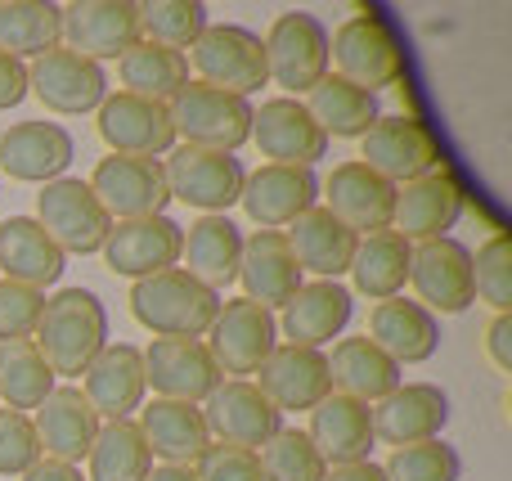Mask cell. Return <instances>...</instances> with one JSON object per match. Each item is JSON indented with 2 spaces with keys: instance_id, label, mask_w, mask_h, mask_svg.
I'll return each instance as SVG.
<instances>
[{
  "instance_id": "9a60e30c",
  "label": "cell",
  "mask_w": 512,
  "mask_h": 481,
  "mask_svg": "<svg viewBox=\"0 0 512 481\" xmlns=\"http://www.w3.org/2000/svg\"><path fill=\"white\" fill-rule=\"evenodd\" d=\"M144 356V387H153L158 401L198 405L225 383L212 351L198 338H153Z\"/></svg>"
},
{
  "instance_id": "d4e9b609",
  "label": "cell",
  "mask_w": 512,
  "mask_h": 481,
  "mask_svg": "<svg viewBox=\"0 0 512 481\" xmlns=\"http://www.w3.org/2000/svg\"><path fill=\"white\" fill-rule=\"evenodd\" d=\"M239 203L252 225L283 230L297 216H306L310 207H319V180L310 167H274V162H265L243 180Z\"/></svg>"
},
{
  "instance_id": "f546056e",
  "label": "cell",
  "mask_w": 512,
  "mask_h": 481,
  "mask_svg": "<svg viewBox=\"0 0 512 481\" xmlns=\"http://www.w3.org/2000/svg\"><path fill=\"white\" fill-rule=\"evenodd\" d=\"M310 446L319 450L328 468H346V464H364L373 450V410L364 401H351L342 392H328L324 401L310 410V428H306Z\"/></svg>"
},
{
  "instance_id": "83f0119b",
  "label": "cell",
  "mask_w": 512,
  "mask_h": 481,
  "mask_svg": "<svg viewBox=\"0 0 512 481\" xmlns=\"http://www.w3.org/2000/svg\"><path fill=\"white\" fill-rule=\"evenodd\" d=\"M324 198H328V203H324L328 212H333L346 230L360 234V239H364V234L391 230L396 185H387V180H382L378 171L364 167L360 158L333 167V176H328V185H324Z\"/></svg>"
},
{
  "instance_id": "f5cc1de1",
  "label": "cell",
  "mask_w": 512,
  "mask_h": 481,
  "mask_svg": "<svg viewBox=\"0 0 512 481\" xmlns=\"http://www.w3.org/2000/svg\"><path fill=\"white\" fill-rule=\"evenodd\" d=\"M23 481H86V477H81V468L59 464V459H36L23 473Z\"/></svg>"
},
{
  "instance_id": "11a10c76",
  "label": "cell",
  "mask_w": 512,
  "mask_h": 481,
  "mask_svg": "<svg viewBox=\"0 0 512 481\" xmlns=\"http://www.w3.org/2000/svg\"><path fill=\"white\" fill-rule=\"evenodd\" d=\"M144 481H194V468H180V464H162V468H153Z\"/></svg>"
},
{
  "instance_id": "6da1fadb",
  "label": "cell",
  "mask_w": 512,
  "mask_h": 481,
  "mask_svg": "<svg viewBox=\"0 0 512 481\" xmlns=\"http://www.w3.org/2000/svg\"><path fill=\"white\" fill-rule=\"evenodd\" d=\"M32 347L41 351L54 378H81L90 369V360L108 347L104 302L90 288H59L54 297H45Z\"/></svg>"
},
{
  "instance_id": "ba28073f",
  "label": "cell",
  "mask_w": 512,
  "mask_h": 481,
  "mask_svg": "<svg viewBox=\"0 0 512 481\" xmlns=\"http://www.w3.org/2000/svg\"><path fill=\"white\" fill-rule=\"evenodd\" d=\"M90 194L99 198V207L108 212V221H144V216H167L171 189L167 171L158 158H122L108 153L90 171Z\"/></svg>"
},
{
  "instance_id": "ac0fdd59",
  "label": "cell",
  "mask_w": 512,
  "mask_h": 481,
  "mask_svg": "<svg viewBox=\"0 0 512 481\" xmlns=\"http://www.w3.org/2000/svg\"><path fill=\"white\" fill-rule=\"evenodd\" d=\"M203 423L216 446H239V450H252L256 455V450L283 428V414L256 392V383L230 378V383H221L203 401Z\"/></svg>"
},
{
  "instance_id": "277c9868",
  "label": "cell",
  "mask_w": 512,
  "mask_h": 481,
  "mask_svg": "<svg viewBox=\"0 0 512 481\" xmlns=\"http://www.w3.org/2000/svg\"><path fill=\"white\" fill-rule=\"evenodd\" d=\"M176 140H185L189 149L207 153H239L252 140V99L225 95L203 81H189L176 99L167 104Z\"/></svg>"
},
{
  "instance_id": "d6a6232c",
  "label": "cell",
  "mask_w": 512,
  "mask_h": 481,
  "mask_svg": "<svg viewBox=\"0 0 512 481\" xmlns=\"http://www.w3.org/2000/svg\"><path fill=\"white\" fill-rule=\"evenodd\" d=\"M283 234H288V248H292V257H297L301 275L310 270L315 279H333V284L351 270V257H355V248H360V234L346 230L328 207H310V212L297 216Z\"/></svg>"
},
{
  "instance_id": "f6af8a7d",
  "label": "cell",
  "mask_w": 512,
  "mask_h": 481,
  "mask_svg": "<svg viewBox=\"0 0 512 481\" xmlns=\"http://www.w3.org/2000/svg\"><path fill=\"white\" fill-rule=\"evenodd\" d=\"M472 297H481L495 315H512V239L504 230L472 257Z\"/></svg>"
},
{
  "instance_id": "db71d44e",
  "label": "cell",
  "mask_w": 512,
  "mask_h": 481,
  "mask_svg": "<svg viewBox=\"0 0 512 481\" xmlns=\"http://www.w3.org/2000/svg\"><path fill=\"white\" fill-rule=\"evenodd\" d=\"M324 481H387V473H382V464H373V459H364V464L328 468Z\"/></svg>"
},
{
  "instance_id": "f1b7e54d",
  "label": "cell",
  "mask_w": 512,
  "mask_h": 481,
  "mask_svg": "<svg viewBox=\"0 0 512 481\" xmlns=\"http://www.w3.org/2000/svg\"><path fill=\"white\" fill-rule=\"evenodd\" d=\"M239 284L243 297L265 311H283L292 302L306 279H301V266L288 248V234L283 230H256L252 239H243V261H239Z\"/></svg>"
},
{
  "instance_id": "d590c367",
  "label": "cell",
  "mask_w": 512,
  "mask_h": 481,
  "mask_svg": "<svg viewBox=\"0 0 512 481\" xmlns=\"http://www.w3.org/2000/svg\"><path fill=\"white\" fill-rule=\"evenodd\" d=\"M328 378H333V392L364 405H378L382 396H391L405 383L400 365L387 351L373 347L369 338H337L333 356H328Z\"/></svg>"
},
{
  "instance_id": "30bf717a",
  "label": "cell",
  "mask_w": 512,
  "mask_h": 481,
  "mask_svg": "<svg viewBox=\"0 0 512 481\" xmlns=\"http://www.w3.org/2000/svg\"><path fill=\"white\" fill-rule=\"evenodd\" d=\"M360 162L369 171H378L387 185H409V180L427 176L441 167V140L432 135V126L418 117H378L369 126V135L360 140Z\"/></svg>"
},
{
  "instance_id": "1f68e13d",
  "label": "cell",
  "mask_w": 512,
  "mask_h": 481,
  "mask_svg": "<svg viewBox=\"0 0 512 481\" xmlns=\"http://www.w3.org/2000/svg\"><path fill=\"white\" fill-rule=\"evenodd\" d=\"M63 270H68V257L54 248V239L41 230L36 216L0 221V279L45 293L50 284L63 279Z\"/></svg>"
},
{
  "instance_id": "b9f144b4",
  "label": "cell",
  "mask_w": 512,
  "mask_h": 481,
  "mask_svg": "<svg viewBox=\"0 0 512 481\" xmlns=\"http://www.w3.org/2000/svg\"><path fill=\"white\" fill-rule=\"evenodd\" d=\"M54 387L59 383H54L50 365L41 360V351L32 342H5L0 347V401H5V410H36Z\"/></svg>"
},
{
  "instance_id": "ffe728a7",
  "label": "cell",
  "mask_w": 512,
  "mask_h": 481,
  "mask_svg": "<svg viewBox=\"0 0 512 481\" xmlns=\"http://www.w3.org/2000/svg\"><path fill=\"white\" fill-rule=\"evenodd\" d=\"M180 243H185V225H176L171 216L117 221L104 239V261L113 275L149 279L180 266Z\"/></svg>"
},
{
  "instance_id": "681fc988",
  "label": "cell",
  "mask_w": 512,
  "mask_h": 481,
  "mask_svg": "<svg viewBox=\"0 0 512 481\" xmlns=\"http://www.w3.org/2000/svg\"><path fill=\"white\" fill-rule=\"evenodd\" d=\"M194 481H265L261 477V459L252 450L239 446H207L203 455L194 459Z\"/></svg>"
},
{
  "instance_id": "5bb4252c",
  "label": "cell",
  "mask_w": 512,
  "mask_h": 481,
  "mask_svg": "<svg viewBox=\"0 0 512 481\" xmlns=\"http://www.w3.org/2000/svg\"><path fill=\"white\" fill-rule=\"evenodd\" d=\"M468 194L463 180L450 167H436L427 176L409 180L396 189V207H391V230L405 243H427V239H450V230L459 225Z\"/></svg>"
},
{
  "instance_id": "60d3db41",
  "label": "cell",
  "mask_w": 512,
  "mask_h": 481,
  "mask_svg": "<svg viewBox=\"0 0 512 481\" xmlns=\"http://www.w3.org/2000/svg\"><path fill=\"white\" fill-rule=\"evenodd\" d=\"M59 45V5L50 0H0V54L41 59Z\"/></svg>"
},
{
  "instance_id": "bcb514c9",
  "label": "cell",
  "mask_w": 512,
  "mask_h": 481,
  "mask_svg": "<svg viewBox=\"0 0 512 481\" xmlns=\"http://www.w3.org/2000/svg\"><path fill=\"white\" fill-rule=\"evenodd\" d=\"M382 473H387V481H459L463 459H459V450L436 437V441H418V446L391 450Z\"/></svg>"
},
{
  "instance_id": "603a6c76",
  "label": "cell",
  "mask_w": 512,
  "mask_h": 481,
  "mask_svg": "<svg viewBox=\"0 0 512 481\" xmlns=\"http://www.w3.org/2000/svg\"><path fill=\"white\" fill-rule=\"evenodd\" d=\"M77 158V140L59 122H18L0 135V171L23 185H50Z\"/></svg>"
},
{
  "instance_id": "74e56055",
  "label": "cell",
  "mask_w": 512,
  "mask_h": 481,
  "mask_svg": "<svg viewBox=\"0 0 512 481\" xmlns=\"http://www.w3.org/2000/svg\"><path fill=\"white\" fill-rule=\"evenodd\" d=\"M409 257H414V243H405L396 230L364 234L346 275L355 279V293H360V297H369V302H387V297L405 293Z\"/></svg>"
},
{
  "instance_id": "c3c4849f",
  "label": "cell",
  "mask_w": 512,
  "mask_h": 481,
  "mask_svg": "<svg viewBox=\"0 0 512 481\" xmlns=\"http://www.w3.org/2000/svg\"><path fill=\"white\" fill-rule=\"evenodd\" d=\"M36 459H41V446L32 432V414L0 410V477H23Z\"/></svg>"
},
{
  "instance_id": "7bdbcfd3",
  "label": "cell",
  "mask_w": 512,
  "mask_h": 481,
  "mask_svg": "<svg viewBox=\"0 0 512 481\" xmlns=\"http://www.w3.org/2000/svg\"><path fill=\"white\" fill-rule=\"evenodd\" d=\"M207 5L203 0H144L140 5V41L185 54L203 36Z\"/></svg>"
},
{
  "instance_id": "816d5d0a",
  "label": "cell",
  "mask_w": 512,
  "mask_h": 481,
  "mask_svg": "<svg viewBox=\"0 0 512 481\" xmlns=\"http://www.w3.org/2000/svg\"><path fill=\"white\" fill-rule=\"evenodd\" d=\"M486 356L499 374H512V315H495L486 324Z\"/></svg>"
},
{
  "instance_id": "3957f363",
  "label": "cell",
  "mask_w": 512,
  "mask_h": 481,
  "mask_svg": "<svg viewBox=\"0 0 512 481\" xmlns=\"http://www.w3.org/2000/svg\"><path fill=\"white\" fill-rule=\"evenodd\" d=\"M265 77L283 86L288 99H301L328 77V27L306 9H288L261 36Z\"/></svg>"
},
{
  "instance_id": "484cf974",
  "label": "cell",
  "mask_w": 512,
  "mask_h": 481,
  "mask_svg": "<svg viewBox=\"0 0 512 481\" xmlns=\"http://www.w3.org/2000/svg\"><path fill=\"white\" fill-rule=\"evenodd\" d=\"M32 432H36V446H41V459H59V464L77 468L99 437V414L90 410L81 387L63 383L36 405Z\"/></svg>"
},
{
  "instance_id": "4dcf8cb0",
  "label": "cell",
  "mask_w": 512,
  "mask_h": 481,
  "mask_svg": "<svg viewBox=\"0 0 512 481\" xmlns=\"http://www.w3.org/2000/svg\"><path fill=\"white\" fill-rule=\"evenodd\" d=\"M364 338L378 351H387L400 369L405 365H423L441 351V324L432 311H423L409 297H387L369 311V333Z\"/></svg>"
},
{
  "instance_id": "7dc6e473",
  "label": "cell",
  "mask_w": 512,
  "mask_h": 481,
  "mask_svg": "<svg viewBox=\"0 0 512 481\" xmlns=\"http://www.w3.org/2000/svg\"><path fill=\"white\" fill-rule=\"evenodd\" d=\"M41 311H45V293L0 279V347L5 342H32Z\"/></svg>"
},
{
  "instance_id": "44dd1931",
  "label": "cell",
  "mask_w": 512,
  "mask_h": 481,
  "mask_svg": "<svg viewBox=\"0 0 512 481\" xmlns=\"http://www.w3.org/2000/svg\"><path fill=\"white\" fill-rule=\"evenodd\" d=\"M256 392L274 405L279 414H301L315 410L328 392H333V378H328V356L310 347H279L270 351L261 369H256Z\"/></svg>"
},
{
  "instance_id": "4316f807",
  "label": "cell",
  "mask_w": 512,
  "mask_h": 481,
  "mask_svg": "<svg viewBox=\"0 0 512 481\" xmlns=\"http://www.w3.org/2000/svg\"><path fill=\"white\" fill-rule=\"evenodd\" d=\"M351 315H355L351 288L333 284V279H315V284H301L297 293H292V302L283 306V315L274 324L283 329L288 347L324 351L333 338H342Z\"/></svg>"
},
{
  "instance_id": "7402d4cb",
  "label": "cell",
  "mask_w": 512,
  "mask_h": 481,
  "mask_svg": "<svg viewBox=\"0 0 512 481\" xmlns=\"http://www.w3.org/2000/svg\"><path fill=\"white\" fill-rule=\"evenodd\" d=\"M450 423V396L436 383H400L373 405V441L382 446H418L436 441Z\"/></svg>"
},
{
  "instance_id": "2e32d148",
  "label": "cell",
  "mask_w": 512,
  "mask_h": 481,
  "mask_svg": "<svg viewBox=\"0 0 512 481\" xmlns=\"http://www.w3.org/2000/svg\"><path fill=\"white\" fill-rule=\"evenodd\" d=\"M409 284L418 293L423 311L441 315H463L477 297H472V252L459 239H427L414 243L409 257Z\"/></svg>"
},
{
  "instance_id": "4fadbf2b",
  "label": "cell",
  "mask_w": 512,
  "mask_h": 481,
  "mask_svg": "<svg viewBox=\"0 0 512 481\" xmlns=\"http://www.w3.org/2000/svg\"><path fill=\"white\" fill-rule=\"evenodd\" d=\"M207 351H212L216 369L234 378H248L270 360V351L279 347V324H274V311L248 302V297H234V302H221V315L207 329Z\"/></svg>"
},
{
  "instance_id": "7a4b0ae2",
  "label": "cell",
  "mask_w": 512,
  "mask_h": 481,
  "mask_svg": "<svg viewBox=\"0 0 512 481\" xmlns=\"http://www.w3.org/2000/svg\"><path fill=\"white\" fill-rule=\"evenodd\" d=\"M131 315L153 338H207L212 320L221 315V293L189 279L185 270H162V275L135 279L131 284Z\"/></svg>"
},
{
  "instance_id": "d6986e66",
  "label": "cell",
  "mask_w": 512,
  "mask_h": 481,
  "mask_svg": "<svg viewBox=\"0 0 512 481\" xmlns=\"http://www.w3.org/2000/svg\"><path fill=\"white\" fill-rule=\"evenodd\" d=\"M252 144L274 167H315L328 153V135L315 126L301 99L274 95L252 108Z\"/></svg>"
},
{
  "instance_id": "9c48e42d",
  "label": "cell",
  "mask_w": 512,
  "mask_h": 481,
  "mask_svg": "<svg viewBox=\"0 0 512 481\" xmlns=\"http://www.w3.org/2000/svg\"><path fill=\"white\" fill-rule=\"evenodd\" d=\"M27 95H36L59 117L99 113V104L108 99V72L104 63L86 59V54H72L63 45H54L41 59L27 63Z\"/></svg>"
},
{
  "instance_id": "e0dca14e",
  "label": "cell",
  "mask_w": 512,
  "mask_h": 481,
  "mask_svg": "<svg viewBox=\"0 0 512 481\" xmlns=\"http://www.w3.org/2000/svg\"><path fill=\"white\" fill-rule=\"evenodd\" d=\"M99 140L108 144L122 158H167L176 149V126H171L167 104H153V99L140 95H108L99 104Z\"/></svg>"
},
{
  "instance_id": "7c38bea8",
  "label": "cell",
  "mask_w": 512,
  "mask_h": 481,
  "mask_svg": "<svg viewBox=\"0 0 512 481\" xmlns=\"http://www.w3.org/2000/svg\"><path fill=\"white\" fill-rule=\"evenodd\" d=\"M140 41V5L135 0H72L59 5V45L104 63L122 59Z\"/></svg>"
},
{
  "instance_id": "5b68a950",
  "label": "cell",
  "mask_w": 512,
  "mask_h": 481,
  "mask_svg": "<svg viewBox=\"0 0 512 481\" xmlns=\"http://www.w3.org/2000/svg\"><path fill=\"white\" fill-rule=\"evenodd\" d=\"M328 63H337L333 77L378 95V90L400 81V72H405V50H400V36L391 32L382 18L355 14L328 36Z\"/></svg>"
},
{
  "instance_id": "f35d334b",
  "label": "cell",
  "mask_w": 512,
  "mask_h": 481,
  "mask_svg": "<svg viewBox=\"0 0 512 481\" xmlns=\"http://www.w3.org/2000/svg\"><path fill=\"white\" fill-rule=\"evenodd\" d=\"M117 77H122L126 95L153 99V104H171V99L189 86V59L176 50H162V45L135 41L131 50L117 59Z\"/></svg>"
},
{
  "instance_id": "8fae6325",
  "label": "cell",
  "mask_w": 512,
  "mask_h": 481,
  "mask_svg": "<svg viewBox=\"0 0 512 481\" xmlns=\"http://www.w3.org/2000/svg\"><path fill=\"white\" fill-rule=\"evenodd\" d=\"M162 171H167L171 198L198 207L203 216H225L239 203L243 180H248V171H243V162L234 153H207V149H189V144L171 149Z\"/></svg>"
},
{
  "instance_id": "ab89813d",
  "label": "cell",
  "mask_w": 512,
  "mask_h": 481,
  "mask_svg": "<svg viewBox=\"0 0 512 481\" xmlns=\"http://www.w3.org/2000/svg\"><path fill=\"white\" fill-rule=\"evenodd\" d=\"M90 473L86 481H144L153 473V455L144 446L135 419L122 423H99V437L86 455Z\"/></svg>"
},
{
  "instance_id": "52a82bcc",
  "label": "cell",
  "mask_w": 512,
  "mask_h": 481,
  "mask_svg": "<svg viewBox=\"0 0 512 481\" xmlns=\"http://www.w3.org/2000/svg\"><path fill=\"white\" fill-rule=\"evenodd\" d=\"M36 221H41V230L50 234L63 257L68 252L72 257H95V252H104V239L113 230L99 198L77 176H59L50 185H41V194H36Z\"/></svg>"
},
{
  "instance_id": "e575fe53",
  "label": "cell",
  "mask_w": 512,
  "mask_h": 481,
  "mask_svg": "<svg viewBox=\"0 0 512 481\" xmlns=\"http://www.w3.org/2000/svg\"><path fill=\"white\" fill-rule=\"evenodd\" d=\"M135 428H140L149 455L162 459V464L194 468V459L212 446L203 410L185 405V401H158V396H153L149 405H140V423H135Z\"/></svg>"
},
{
  "instance_id": "f907efd6",
  "label": "cell",
  "mask_w": 512,
  "mask_h": 481,
  "mask_svg": "<svg viewBox=\"0 0 512 481\" xmlns=\"http://www.w3.org/2000/svg\"><path fill=\"white\" fill-rule=\"evenodd\" d=\"M23 99H27V63L0 54V113L18 108Z\"/></svg>"
},
{
  "instance_id": "836d02e7",
  "label": "cell",
  "mask_w": 512,
  "mask_h": 481,
  "mask_svg": "<svg viewBox=\"0 0 512 481\" xmlns=\"http://www.w3.org/2000/svg\"><path fill=\"white\" fill-rule=\"evenodd\" d=\"M180 261H185V275L207 284L212 293L230 288L239 279V261H243V230L230 216H198L185 230L180 243Z\"/></svg>"
},
{
  "instance_id": "8992f818",
  "label": "cell",
  "mask_w": 512,
  "mask_h": 481,
  "mask_svg": "<svg viewBox=\"0 0 512 481\" xmlns=\"http://www.w3.org/2000/svg\"><path fill=\"white\" fill-rule=\"evenodd\" d=\"M189 59L203 86L248 99L265 86V45L252 27L239 23H207L203 36L189 45Z\"/></svg>"
},
{
  "instance_id": "ee69618b",
  "label": "cell",
  "mask_w": 512,
  "mask_h": 481,
  "mask_svg": "<svg viewBox=\"0 0 512 481\" xmlns=\"http://www.w3.org/2000/svg\"><path fill=\"white\" fill-rule=\"evenodd\" d=\"M256 459H261L265 481H324V473H328L319 450L310 446V437L297 428H279L261 450H256Z\"/></svg>"
},
{
  "instance_id": "cb8c5ba5",
  "label": "cell",
  "mask_w": 512,
  "mask_h": 481,
  "mask_svg": "<svg viewBox=\"0 0 512 481\" xmlns=\"http://www.w3.org/2000/svg\"><path fill=\"white\" fill-rule=\"evenodd\" d=\"M144 356L131 342H108L90 369L81 374V396L90 401V410L99 414V423H122L144 405Z\"/></svg>"
},
{
  "instance_id": "8d00e7d4",
  "label": "cell",
  "mask_w": 512,
  "mask_h": 481,
  "mask_svg": "<svg viewBox=\"0 0 512 481\" xmlns=\"http://www.w3.org/2000/svg\"><path fill=\"white\" fill-rule=\"evenodd\" d=\"M301 104H306V113L315 117V126L328 135V140H364L369 126L382 117L378 113V95H369V90L333 77V72H328V77L319 81L306 99H301Z\"/></svg>"
}]
</instances>
